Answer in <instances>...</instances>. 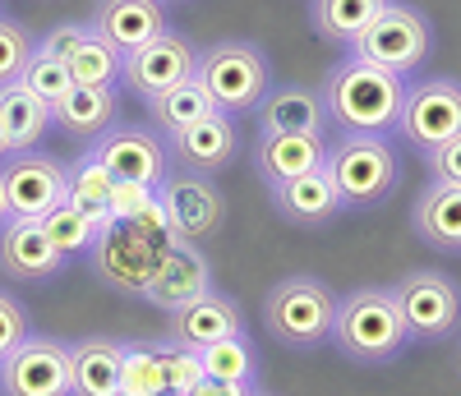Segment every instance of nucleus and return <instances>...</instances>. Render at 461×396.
<instances>
[{"mask_svg":"<svg viewBox=\"0 0 461 396\" xmlns=\"http://www.w3.org/2000/svg\"><path fill=\"white\" fill-rule=\"evenodd\" d=\"M402 97H406V78L378 69L360 56L337 60L319 84L323 121L337 125L341 134H388L397 125Z\"/></svg>","mask_w":461,"mask_h":396,"instance_id":"f257e3e1","label":"nucleus"},{"mask_svg":"<svg viewBox=\"0 0 461 396\" xmlns=\"http://www.w3.org/2000/svg\"><path fill=\"white\" fill-rule=\"evenodd\" d=\"M332 341L356 364H393L411 346L393 291L388 286H360L351 295H337Z\"/></svg>","mask_w":461,"mask_h":396,"instance_id":"f03ea898","label":"nucleus"},{"mask_svg":"<svg viewBox=\"0 0 461 396\" xmlns=\"http://www.w3.org/2000/svg\"><path fill=\"white\" fill-rule=\"evenodd\" d=\"M332 319H337V295L310 272L282 276L263 300V328L286 350H319L332 341Z\"/></svg>","mask_w":461,"mask_h":396,"instance_id":"7ed1b4c3","label":"nucleus"},{"mask_svg":"<svg viewBox=\"0 0 461 396\" xmlns=\"http://www.w3.org/2000/svg\"><path fill=\"white\" fill-rule=\"evenodd\" d=\"M323 171L346 208H374L397 189V148L388 134H341L323 152Z\"/></svg>","mask_w":461,"mask_h":396,"instance_id":"20e7f679","label":"nucleus"},{"mask_svg":"<svg viewBox=\"0 0 461 396\" xmlns=\"http://www.w3.org/2000/svg\"><path fill=\"white\" fill-rule=\"evenodd\" d=\"M199 84L208 93V102L226 115H245L258 111V102L273 88V69L267 56L254 42H217L208 51H199Z\"/></svg>","mask_w":461,"mask_h":396,"instance_id":"39448f33","label":"nucleus"},{"mask_svg":"<svg viewBox=\"0 0 461 396\" xmlns=\"http://www.w3.org/2000/svg\"><path fill=\"white\" fill-rule=\"evenodd\" d=\"M351 56L388 69L397 78H411L420 65L434 56V23H429L425 10L388 0V5L378 10V19L360 32V42L351 47Z\"/></svg>","mask_w":461,"mask_h":396,"instance_id":"423d86ee","label":"nucleus"},{"mask_svg":"<svg viewBox=\"0 0 461 396\" xmlns=\"http://www.w3.org/2000/svg\"><path fill=\"white\" fill-rule=\"evenodd\" d=\"M393 300L402 309L406 337L420 346H438L461 332V286L447 272L415 267L393 286Z\"/></svg>","mask_w":461,"mask_h":396,"instance_id":"0eeeda50","label":"nucleus"},{"mask_svg":"<svg viewBox=\"0 0 461 396\" xmlns=\"http://www.w3.org/2000/svg\"><path fill=\"white\" fill-rule=\"evenodd\" d=\"M420 157L438 152L447 139L461 134V84L456 78H425V84H406L397 125H393Z\"/></svg>","mask_w":461,"mask_h":396,"instance_id":"6e6552de","label":"nucleus"},{"mask_svg":"<svg viewBox=\"0 0 461 396\" xmlns=\"http://www.w3.org/2000/svg\"><path fill=\"white\" fill-rule=\"evenodd\" d=\"M167 245H171V235H167V240H152V235H139L130 226H111V230H102L97 240H93L88 263L97 272V282H106L111 291L143 295L148 276L158 272Z\"/></svg>","mask_w":461,"mask_h":396,"instance_id":"1a4fd4ad","label":"nucleus"},{"mask_svg":"<svg viewBox=\"0 0 461 396\" xmlns=\"http://www.w3.org/2000/svg\"><path fill=\"white\" fill-rule=\"evenodd\" d=\"M158 198L167 208V221H171V235L180 240H212L226 226V194L212 184V176H199V171H171L162 184H158Z\"/></svg>","mask_w":461,"mask_h":396,"instance_id":"9d476101","label":"nucleus"},{"mask_svg":"<svg viewBox=\"0 0 461 396\" xmlns=\"http://www.w3.org/2000/svg\"><path fill=\"white\" fill-rule=\"evenodd\" d=\"M0 396H69V341L28 332L0 360Z\"/></svg>","mask_w":461,"mask_h":396,"instance_id":"9b49d317","label":"nucleus"},{"mask_svg":"<svg viewBox=\"0 0 461 396\" xmlns=\"http://www.w3.org/2000/svg\"><path fill=\"white\" fill-rule=\"evenodd\" d=\"M194 69H199V47L189 42L185 32L167 28V32L152 37V42H143L139 51L125 56V65H121V84H125L134 97L152 102V97H162L167 88L185 84V78L194 74Z\"/></svg>","mask_w":461,"mask_h":396,"instance_id":"f8f14e48","label":"nucleus"},{"mask_svg":"<svg viewBox=\"0 0 461 396\" xmlns=\"http://www.w3.org/2000/svg\"><path fill=\"white\" fill-rule=\"evenodd\" d=\"M0 189H5L10 217H47L56 203H65V162L51 152H10L0 157Z\"/></svg>","mask_w":461,"mask_h":396,"instance_id":"ddd939ff","label":"nucleus"},{"mask_svg":"<svg viewBox=\"0 0 461 396\" xmlns=\"http://www.w3.org/2000/svg\"><path fill=\"white\" fill-rule=\"evenodd\" d=\"M88 157L111 171V180H125V184L158 189L171 176L167 143L152 134V130H139V125H111L102 139H93Z\"/></svg>","mask_w":461,"mask_h":396,"instance_id":"4468645a","label":"nucleus"},{"mask_svg":"<svg viewBox=\"0 0 461 396\" xmlns=\"http://www.w3.org/2000/svg\"><path fill=\"white\" fill-rule=\"evenodd\" d=\"M203 291H212V267L203 258V249L194 240H180V235H171V245L158 263V272L148 276V286L139 300H148L152 309L162 313H176L185 309L189 300H199Z\"/></svg>","mask_w":461,"mask_h":396,"instance_id":"2eb2a0df","label":"nucleus"},{"mask_svg":"<svg viewBox=\"0 0 461 396\" xmlns=\"http://www.w3.org/2000/svg\"><path fill=\"white\" fill-rule=\"evenodd\" d=\"M167 152L185 171L217 176L240 157V125H236V115H226V111H208L199 125H185V130L167 134Z\"/></svg>","mask_w":461,"mask_h":396,"instance_id":"dca6fc26","label":"nucleus"},{"mask_svg":"<svg viewBox=\"0 0 461 396\" xmlns=\"http://www.w3.org/2000/svg\"><path fill=\"white\" fill-rule=\"evenodd\" d=\"M65 263L69 258L56 254L42 221L10 217L5 226H0V272H5L10 282H51V276L65 272Z\"/></svg>","mask_w":461,"mask_h":396,"instance_id":"f3484780","label":"nucleus"},{"mask_svg":"<svg viewBox=\"0 0 461 396\" xmlns=\"http://www.w3.org/2000/svg\"><path fill=\"white\" fill-rule=\"evenodd\" d=\"M88 28L102 37V42H111L121 56H130L143 42H152L158 32H167L171 23H167L162 0H97Z\"/></svg>","mask_w":461,"mask_h":396,"instance_id":"a211bd4d","label":"nucleus"},{"mask_svg":"<svg viewBox=\"0 0 461 396\" xmlns=\"http://www.w3.org/2000/svg\"><path fill=\"white\" fill-rule=\"evenodd\" d=\"M167 332H171V341H180V346L203 350V346H212V341H221V337L245 332V313H240V304L230 300V295L203 291L199 300H189L185 309L167 313Z\"/></svg>","mask_w":461,"mask_h":396,"instance_id":"6ab92c4d","label":"nucleus"},{"mask_svg":"<svg viewBox=\"0 0 461 396\" xmlns=\"http://www.w3.org/2000/svg\"><path fill=\"white\" fill-rule=\"evenodd\" d=\"M267 194H273L277 217L291 221V226H300V230H323V226H332L341 217V198H337V189H332V180H328L323 166L310 171V176L282 180V184H273Z\"/></svg>","mask_w":461,"mask_h":396,"instance_id":"aec40b11","label":"nucleus"},{"mask_svg":"<svg viewBox=\"0 0 461 396\" xmlns=\"http://www.w3.org/2000/svg\"><path fill=\"white\" fill-rule=\"evenodd\" d=\"M323 134H263L254 139V171L258 180L273 189L282 180H295V176H310L323 166Z\"/></svg>","mask_w":461,"mask_h":396,"instance_id":"412c9836","label":"nucleus"},{"mask_svg":"<svg viewBox=\"0 0 461 396\" xmlns=\"http://www.w3.org/2000/svg\"><path fill=\"white\" fill-rule=\"evenodd\" d=\"M415 235L438 254H461V184L429 180L411 208Z\"/></svg>","mask_w":461,"mask_h":396,"instance_id":"4be33fe9","label":"nucleus"},{"mask_svg":"<svg viewBox=\"0 0 461 396\" xmlns=\"http://www.w3.org/2000/svg\"><path fill=\"white\" fill-rule=\"evenodd\" d=\"M69 396H121V341L88 337L69 346Z\"/></svg>","mask_w":461,"mask_h":396,"instance_id":"5701e85b","label":"nucleus"},{"mask_svg":"<svg viewBox=\"0 0 461 396\" xmlns=\"http://www.w3.org/2000/svg\"><path fill=\"white\" fill-rule=\"evenodd\" d=\"M323 102L319 88H267L258 102V130L263 134H323Z\"/></svg>","mask_w":461,"mask_h":396,"instance_id":"b1692460","label":"nucleus"},{"mask_svg":"<svg viewBox=\"0 0 461 396\" xmlns=\"http://www.w3.org/2000/svg\"><path fill=\"white\" fill-rule=\"evenodd\" d=\"M111 189H115L111 171L102 162H93L88 152L74 157V162H65V203L88 217L93 235L115 226V217H111Z\"/></svg>","mask_w":461,"mask_h":396,"instance_id":"393cba45","label":"nucleus"},{"mask_svg":"<svg viewBox=\"0 0 461 396\" xmlns=\"http://www.w3.org/2000/svg\"><path fill=\"white\" fill-rule=\"evenodd\" d=\"M51 121L74 139H102L111 125H121V93L115 88H69L65 102L51 111Z\"/></svg>","mask_w":461,"mask_h":396,"instance_id":"a878e982","label":"nucleus"},{"mask_svg":"<svg viewBox=\"0 0 461 396\" xmlns=\"http://www.w3.org/2000/svg\"><path fill=\"white\" fill-rule=\"evenodd\" d=\"M388 0H310V23L328 47L351 51L360 42V32L378 19V10Z\"/></svg>","mask_w":461,"mask_h":396,"instance_id":"bb28decb","label":"nucleus"},{"mask_svg":"<svg viewBox=\"0 0 461 396\" xmlns=\"http://www.w3.org/2000/svg\"><path fill=\"white\" fill-rule=\"evenodd\" d=\"M0 121H5V134H10V152H32L37 143L47 139V130L56 125L51 106L37 102L23 84L0 88Z\"/></svg>","mask_w":461,"mask_h":396,"instance_id":"cd10ccee","label":"nucleus"},{"mask_svg":"<svg viewBox=\"0 0 461 396\" xmlns=\"http://www.w3.org/2000/svg\"><path fill=\"white\" fill-rule=\"evenodd\" d=\"M65 65H69L74 88H115V84H121L125 56L115 51L111 42H102V37L88 28V37H84L79 47H74V56H69Z\"/></svg>","mask_w":461,"mask_h":396,"instance_id":"c85d7f7f","label":"nucleus"},{"mask_svg":"<svg viewBox=\"0 0 461 396\" xmlns=\"http://www.w3.org/2000/svg\"><path fill=\"white\" fill-rule=\"evenodd\" d=\"M148 106H152V121H158V125H162L167 134H176V130H185V125H199L208 111H217V106L208 102L203 84H199V69L189 74L185 84L167 88L162 97H152Z\"/></svg>","mask_w":461,"mask_h":396,"instance_id":"c756f323","label":"nucleus"},{"mask_svg":"<svg viewBox=\"0 0 461 396\" xmlns=\"http://www.w3.org/2000/svg\"><path fill=\"white\" fill-rule=\"evenodd\" d=\"M199 360H203V378H217V382H249L254 387V378H258V350L249 346L245 332L203 346Z\"/></svg>","mask_w":461,"mask_h":396,"instance_id":"7c9ffc66","label":"nucleus"},{"mask_svg":"<svg viewBox=\"0 0 461 396\" xmlns=\"http://www.w3.org/2000/svg\"><path fill=\"white\" fill-rule=\"evenodd\" d=\"M158 392H167L158 346L121 341V396H158Z\"/></svg>","mask_w":461,"mask_h":396,"instance_id":"2f4dec72","label":"nucleus"},{"mask_svg":"<svg viewBox=\"0 0 461 396\" xmlns=\"http://www.w3.org/2000/svg\"><path fill=\"white\" fill-rule=\"evenodd\" d=\"M42 221V230H47V240L56 245V254L60 258H79V254H88L93 249V226H88V217L79 212V208H69V203H56L47 217H37Z\"/></svg>","mask_w":461,"mask_h":396,"instance_id":"473e14b6","label":"nucleus"},{"mask_svg":"<svg viewBox=\"0 0 461 396\" xmlns=\"http://www.w3.org/2000/svg\"><path fill=\"white\" fill-rule=\"evenodd\" d=\"M19 84L37 97V102H47L51 111L65 102V93L74 88V78H69V65L65 60H56V56H42L32 47V60H28V69H23V78Z\"/></svg>","mask_w":461,"mask_h":396,"instance_id":"72a5a7b5","label":"nucleus"},{"mask_svg":"<svg viewBox=\"0 0 461 396\" xmlns=\"http://www.w3.org/2000/svg\"><path fill=\"white\" fill-rule=\"evenodd\" d=\"M32 47L37 42L28 37V28L19 19L0 14V88H10V84H19V78H23V69L32 60Z\"/></svg>","mask_w":461,"mask_h":396,"instance_id":"f704fd0d","label":"nucleus"},{"mask_svg":"<svg viewBox=\"0 0 461 396\" xmlns=\"http://www.w3.org/2000/svg\"><path fill=\"white\" fill-rule=\"evenodd\" d=\"M158 364H162V382L171 392H194L203 382V360L194 346H180V341L158 346Z\"/></svg>","mask_w":461,"mask_h":396,"instance_id":"c9c22d12","label":"nucleus"},{"mask_svg":"<svg viewBox=\"0 0 461 396\" xmlns=\"http://www.w3.org/2000/svg\"><path fill=\"white\" fill-rule=\"evenodd\" d=\"M28 337V313H23V304L10 295V291H0V360L19 346Z\"/></svg>","mask_w":461,"mask_h":396,"instance_id":"e433bc0d","label":"nucleus"},{"mask_svg":"<svg viewBox=\"0 0 461 396\" xmlns=\"http://www.w3.org/2000/svg\"><path fill=\"white\" fill-rule=\"evenodd\" d=\"M152 198H158V189L115 180V189H111V217H115V226H121V221H130V217H134L143 203H152Z\"/></svg>","mask_w":461,"mask_h":396,"instance_id":"4c0bfd02","label":"nucleus"},{"mask_svg":"<svg viewBox=\"0 0 461 396\" xmlns=\"http://www.w3.org/2000/svg\"><path fill=\"white\" fill-rule=\"evenodd\" d=\"M88 37V23H56L42 42H37V51L42 56H56V60H69L74 56V47H79Z\"/></svg>","mask_w":461,"mask_h":396,"instance_id":"58836bf2","label":"nucleus"},{"mask_svg":"<svg viewBox=\"0 0 461 396\" xmlns=\"http://www.w3.org/2000/svg\"><path fill=\"white\" fill-rule=\"evenodd\" d=\"M425 162H429V176H434V180L461 184V134H456V139H447L438 152H429Z\"/></svg>","mask_w":461,"mask_h":396,"instance_id":"ea45409f","label":"nucleus"},{"mask_svg":"<svg viewBox=\"0 0 461 396\" xmlns=\"http://www.w3.org/2000/svg\"><path fill=\"white\" fill-rule=\"evenodd\" d=\"M249 392H254L249 382H217V378H203L189 396H249Z\"/></svg>","mask_w":461,"mask_h":396,"instance_id":"a19ab883","label":"nucleus"},{"mask_svg":"<svg viewBox=\"0 0 461 396\" xmlns=\"http://www.w3.org/2000/svg\"><path fill=\"white\" fill-rule=\"evenodd\" d=\"M0 157H10V134H5V121H0Z\"/></svg>","mask_w":461,"mask_h":396,"instance_id":"79ce46f5","label":"nucleus"},{"mask_svg":"<svg viewBox=\"0 0 461 396\" xmlns=\"http://www.w3.org/2000/svg\"><path fill=\"white\" fill-rule=\"evenodd\" d=\"M10 221V208H5V189H0V226Z\"/></svg>","mask_w":461,"mask_h":396,"instance_id":"37998d69","label":"nucleus"},{"mask_svg":"<svg viewBox=\"0 0 461 396\" xmlns=\"http://www.w3.org/2000/svg\"><path fill=\"white\" fill-rule=\"evenodd\" d=\"M158 396H189V392H171V387H167V392H158Z\"/></svg>","mask_w":461,"mask_h":396,"instance_id":"c03bdc74","label":"nucleus"},{"mask_svg":"<svg viewBox=\"0 0 461 396\" xmlns=\"http://www.w3.org/2000/svg\"><path fill=\"white\" fill-rule=\"evenodd\" d=\"M456 369H461V346H456Z\"/></svg>","mask_w":461,"mask_h":396,"instance_id":"a18cd8bd","label":"nucleus"},{"mask_svg":"<svg viewBox=\"0 0 461 396\" xmlns=\"http://www.w3.org/2000/svg\"><path fill=\"white\" fill-rule=\"evenodd\" d=\"M162 5H180V0H162Z\"/></svg>","mask_w":461,"mask_h":396,"instance_id":"49530a36","label":"nucleus"},{"mask_svg":"<svg viewBox=\"0 0 461 396\" xmlns=\"http://www.w3.org/2000/svg\"><path fill=\"white\" fill-rule=\"evenodd\" d=\"M249 396H267V392H249Z\"/></svg>","mask_w":461,"mask_h":396,"instance_id":"de8ad7c7","label":"nucleus"}]
</instances>
